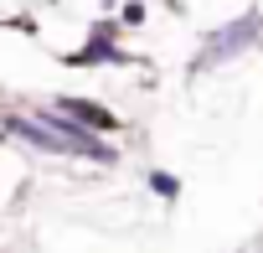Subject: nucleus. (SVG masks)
<instances>
[{"label": "nucleus", "instance_id": "1", "mask_svg": "<svg viewBox=\"0 0 263 253\" xmlns=\"http://www.w3.org/2000/svg\"><path fill=\"white\" fill-rule=\"evenodd\" d=\"M258 42H263V16H258V11H248V16H237V21L217 26V31L201 42V52H196V67H201V73H206V67H222V62H232V57L253 52Z\"/></svg>", "mask_w": 263, "mask_h": 253}, {"label": "nucleus", "instance_id": "2", "mask_svg": "<svg viewBox=\"0 0 263 253\" xmlns=\"http://www.w3.org/2000/svg\"><path fill=\"white\" fill-rule=\"evenodd\" d=\"M67 62H72V67H108V62H129V57H124V47H119V21H93L88 42H83Z\"/></svg>", "mask_w": 263, "mask_h": 253}, {"label": "nucleus", "instance_id": "3", "mask_svg": "<svg viewBox=\"0 0 263 253\" xmlns=\"http://www.w3.org/2000/svg\"><path fill=\"white\" fill-rule=\"evenodd\" d=\"M57 109L62 114H72L78 124H88V130H98V135H108V130H119V119L103 109V103H93V98H78V93H62L57 98Z\"/></svg>", "mask_w": 263, "mask_h": 253}, {"label": "nucleus", "instance_id": "4", "mask_svg": "<svg viewBox=\"0 0 263 253\" xmlns=\"http://www.w3.org/2000/svg\"><path fill=\"white\" fill-rule=\"evenodd\" d=\"M150 191H155V196H165V202H171V196H176V191H181V181H176V176H165V171H150Z\"/></svg>", "mask_w": 263, "mask_h": 253}, {"label": "nucleus", "instance_id": "5", "mask_svg": "<svg viewBox=\"0 0 263 253\" xmlns=\"http://www.w3.org/2000/svg\"><path fill=\"white\" fill-rule=\"evenodd\" d=\"M145 21V6H140V0H129V6L119 11V26H140Z\"/></svg>", "mask_w": 263, "mask_h": 253}, {"label": "nucleus", "instance_id": "6", "mask_svg": "<svg viewBox=\"0 0 263 253\" xmlns=\"http://www.w3.org/2000/svg\"><path fill=\"white\" fill-rule=\"evenodd\" d=\"M0 140H6V124H0Z\"/></svg>", "mask_w": 263, "mask_h": 253}, {"label": "nucleus", "instance_id": "7", "mask_svg": "<svg viewBox=\"0 0 263 253\" xmlns=\"http://www.w3.org/2000/svg\"><path fill=\"white\" fill-rule=\"evenodd\" d=\"M103 6H114V0H103Z\"/></svg>", "mask_w": 263, "mask_h": 253}]
</instances>
